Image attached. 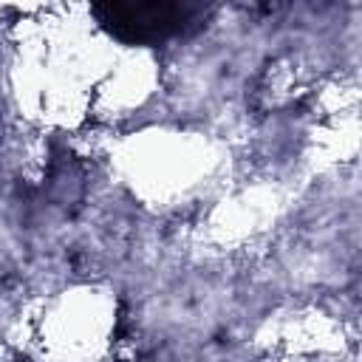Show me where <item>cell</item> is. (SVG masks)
<instances>
[{"label":"cell","instance_id":"cell-1","mask_svg":"<svg viewBox=\"0 0 362 362\" xmlns=\"http://www.w3.org/2000/svg\"><path fill=\"white\" fill-rule=\"evenodd\" d=\"M209 8L187 0H144V3H99L93 17L99 25L127 45H161L195 31Z\"/></svg>","mask_w":362,"mask_h":362}]
</instances>
